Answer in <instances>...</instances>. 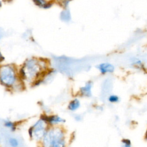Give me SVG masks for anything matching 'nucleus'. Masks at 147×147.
<instances>
[{
    "label": "nucleus",
    "mask_w": 147,
    "mask_h": 147,
    "mask_svg": "<svg viewBox=\"0 0 147 147\" xmlns=\"http://www.w3.org/2000/svg\"><path fill=\"white\" fill-rule=\"evenodd\" d=\"M45 67L41 60L35 59L28 60L23 65L21 73L22 78L29 82L36 80L42 72Z\"/></svg>",
    "instance_id": "f257e3e1"
},
{
    "label": "nucleus",
    "mask_w": 147,
    "mask_h": 147,
    "mask_svg": "<svg viewBox=\"0 0 147 147\" xmlns=\"http://www.w3.org/2000/svg\"><path fill=\"white\" fill-rule=\"evenodd\" d=\"M43 138V143L45 146L60 147L64 145V134L59 128L49 130L45 134Z\"/></svg>",
    "instance_id": "f03ea898"
},
{
    "label": "nucleus",
    "mask_w": 147,
    "mask_h": 147,
    "mask_svg": "<svg viewBox=\"0 0 147 147\" xmlns=\"http://www.w3.org/2000/svg\"><path fill=\"white\" fill-rule=\"evenodd\" d=\"M16 74L14 68L8 65L0 68V82L7 87L14 85L16 81Z\"/></svg>",
    "instance_id": "7ed1b4c3"
},
{
    "label": "nucleus",
    "mask_w": 147,
    "mask_h": 147,
    "mask_svg": "<svg viewBox=\"0 0 147 147\" xmlns=\"http://www.w3.org/2000/svg\"><path fill=\"white\" fill-rule=\"evenodd\" d=\"M46 122L44 119L38 121L29 130L30 137L36 140L43 138L46 133Z\"/></svg>",
    "instance_id": "20e7f679"
},
{
    "label": "nucleus",
    "mask_w": 147,
    "mask_h": 147,
    "mask_svg": "<svg viewBox=\"0 0 147 147\" xmlns=\"http://www.w3.org/2000/svg\"><path fill=\"white\" fill-rule=\"evenodd\" d=\"M32 1L37 7L43 9H50L55 3V2L48 1L47 0H32Z\"/></svg>",
    "instance_id": "39448f33"
},
{
    "label": "nucleus",
    "mask_w": 147,
    "mask_h": 147,
    "mask_svg": "<svg viewBox=\"0 0 147 147\" xmlns=\"http://www.w3.org/2000/svg\"><path fill=\"white\" fill-rule=\"evenodd\" d=\"M60 19L65 22H68L71 20V13L69 7L62 8L60 13Z\"/></svg>",
    "instance_id": "423d86ee"
},
{
    "label": "nucleus",
    "mask_w": 147,
    "mask_h": 147,
    "mask_svg": "<svg viewBox=\"0 0 147 147\" xmlns=\"http://www.w3.org/2000/svg\"><path fill=\"white\" fill-rule=\"evenodd\" d=\"M97 68L102 74L107 72H113L114 70V67L113 65L109 63H102L97 66Z\"/></svg>",
    "instance_id": "0eeeda50"
},
{
    "label": "nucleus",
    "mask_w": 147,
    "mask_h": 147,
    "mask_svg": "<svg viewBox=\"0 0 147 147\" xmlns=\"http://www.w3.org/2000/svg\"><path fill=\"white\" fill-rule=\"evenodd\" d=\"M42 119H44L45 122H48L49 123L51 124H55L59 122H64V119L61 118L60 117L57 116V115H52V116H46L43 117Z\"/></svg>",
    "instance_id": "6e6552de"
},
{
    "label": "nucleus",
    "mask_w": 147,
    "mask_h": 147,
    "mask_svg": "<svg viewBox=\"0 0 147 147\" xmlns=\"http://www.w3.org/2000/svg\"><path fill=\"white\" fill-rule=\"evenodd\" d=\"M92 84L91 82H88L86 84L84 87L81 88V92L82 94L86 96H90L91 95V89Z\"/></svg>",
    "instance_id": "1a4fd4ad"
},
{
    "label": "nucleus",
    "mask_w": 147,
    "mask_h": 147,
    "mask_svg": "<svg viewBox=\"0 0 147 147\" xmlns=\"http://www.w3.org/2000/svg\"><path fill=\"white\" fill-rule=\"evenodd\" d=\"M73 0H55L54 2L61 8H67L69 7L70 3Z\"/></svg>",
    "instance_id": "9d476101"
},
{
    "label": "nucleus",
    "mask_w": 147,
    "mask_h": 147,
    "mask_svg": "<svg viewBox=\"0 0 147 147\" xmlns=\"http://www.w3.org/2000/svg\"><path fill=\"white\" fill-rule=\"evenodd\" d=\"M79 106H80V102L79 100H78L77 99H75L69 103L68 105V108L70 110L74 111L78 109L79 107Z\"/></svg>",
    "instance_id": "9b49d317"
},
{
    "label": "nucleus",
    "mask_w": 147,
    "mask_h": 147,
    "mask_svg": "<svg viewBox=\"0 0 147 147\" xmlns=\"http://www.w3.org/2000/svg\"><path fill=\"white\" fill-rule=\"evenodd\" d=\"M119 100L118 97L117 95H110L109 98V100L110 102H117Z\"/></svg>",
    "instance_id": "f8f14e48"
},
{
    "label": "nucleus",
    "mask_w": 147,
    "mask_h": 147,
    "mask_svg": "<svg viewBox=\"0 0 147 147\" xmlns=\"http://www.w3.org/2000/svg\"><path fill=\"white\" fill-rule=\"evenodd\" d=\"M9 142L10 144V145L13 146H17L18 145V141L14 138H11L9 140Z\"/></svg>",
    "instance_id": "ddd939ff"
},
{
    "label": "nucleus",
    "mask_w": 147,
    "mask_h": 147,
    "mask_svg": "<svg viewBox=\"0 0 147 147\" xmlns=\"http://www.w3.org/2000/svg\"><path fill=\"white\" fill-rule=\"evenodd\" d=\"M5 125L7 127L10 128V129H11V130H14V129H15V126H14V123H12V122H11L7 121V122H5Z\"/></svg>",
    "instance_id": "4468645a"
},
{
    "label": "nucleus",
    "mask_w": 147,
    "mask_h": 147,
    "mask_svg": "<svg viewBox=\"0 0 147 147\" xmlns=\"http://www.w3.org/2000/svg\"><path fill=\"white\" fill-rule=\"evenodd\" d=\"M122 144H123V146L125 147H129L131 145V143L130 140H126V139H124L122 141Z\"/></svg>",
    "instance_id": "2eb2a0df"
},
{
    "label": "nucleus",
    "mask_w": 147,
    "mask_h": 147,
    "mask_svg": "<svg viewBox=\"0 0 147 147\" xmlns=\"http://www.w3.org/2000/svg\"><path fill=\"white\" fill-rule=\"evenodd\" d=\"M3 2H5V3H9L12 2L13 0H2Z\"/></svg>",
    "instance_id": "dca6fc26"
},
{
    "label": "nucleus",
    "mask_w": 147,
    "mask_h": 147,
    "mask_svg": "<svg viewBox=\"0 0 147 147\" xmlns=\"http://www.w3.org/2000/svg\"><path fill=\"white\" fill-rule=\"evenodd\" d=\"M2 0H0V8L2 7Z\"/></svg>",
    "instance_id": "f3484780"
},
{
    "label": "nucleus",
    "mask_w": 147,
    "mask_h": 147,
    "mask_svg": "<svg viewBox=\"0 0 147 147\" xmlns=\"http://www.w3.org/2000/svg\"><path fill=\"white\" fill-rule=\"evenodd\" d=\"M2 58V56H1V53H0V61L2 60H1Z\"/></svg>",
    "instance_id": "a211bd4d"
},
{
    "label": "nucleus",
    "mask_w": 147,
    "mask_h": 147,
    "mask_svg": "<svg viewBox=\"0 0 147 147\" xmlns=\"http://www.w3.org/2000/svg\"><path fill=\"white\" fill-rule=\"evenodd\" d=\"M47 1H52V2H54V1H55V0H47Z\"/></svg>",
    "instance_id": "6ab92c4d"
},
{
    "label": "nucleus",
    "mask_w": 147,
    "mask_h": 147,
    "mask_svg": "<svg viewBox=\"0 0 147 147\" xmlns=\"http://www.w3.org/2000/svg\"><path fill=\"white\" fill-rule=\"evenodd\" d=\"M146 139L147 140V133H146Z\"/></svg>",
    "instance_id": "aec40b11"
}]
</instances>
